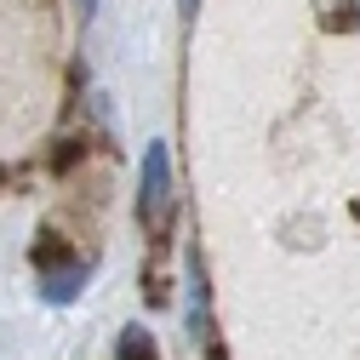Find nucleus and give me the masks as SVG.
Segmentation results:
<instances>
[{
  "instance_id": "f257e3e1",
  "label": "nucleus",
  "mask_w": 360,
  "mask_h": 360,
  "mask_svg": "<svg viewBox=\"0 0 360 360\" xmlns=\"http://www.w3.org/2000/svg\"><path fill=\"white\" fill-rule=\"evenodd\" d=\"M138 217L149 235H166V217H172V160H166V143H149L143 155V184H138Z\"/></svg>"
},
{
  "instance_id": "f03ea898",
  "label": "nucleus",
  "mask_w": 360,
  "mask_h": 360,
  "mask_svg": "<svg viewBox=\"0 0 360 360\" xmlns=\"http://www.w3.org/2000/svg\"><path fill=\"white\" fill-rule=\"evenodd\" d=\"M189 332H195L206 349H217V343H212V309H206V275H200V263L189 269Z\"/></svg>"
},
{
  "instance_id": "7ed1b4c3",
  "label": "nucleus",
  "mask_w": 360,
  "mask_h": 360,
  "mask_svg": "<svg viewBox=\"0 0 360 360\" xmlns=\"http://www.w3.org/2000/svg\"><path fill=\"white\" fill-rule=\"evenodd\" d=\"M80 286H86V269L75 263V269H58V275H46L40 297H46V303H75V297H80Z\"/></svg>"
},
{
  "instance_id": "20e7f679",
  "label": "nucleus",
  "mask_w": 360,
  "mask_h": 360,
  "mask_svg": "<svg viewBox=\"0 0 360 360\" xmlns=\"http://www.w3.org/2000/svg\"><path fill=\"white\" fill-rule=\"evenodd\" d=\"M120 360H155V343H149L143 326H126L120 332Z\"/></svg>"
},
{
  "instance_id": "39448f33",
  "label": "nucleus",
  "mask_w": 360,
  "mask_h": 360,
  "mask_svg": "<svg viewBox=\"0 0 360 360\" xmlns=\"http://www.w3.org/2000/svg\"><path fill=\"white\" fill-rule=\"evenodd\" d=\"M195 6H200V0H177V12H184V18H195Z\"/></svg>"
}]
</instances>
